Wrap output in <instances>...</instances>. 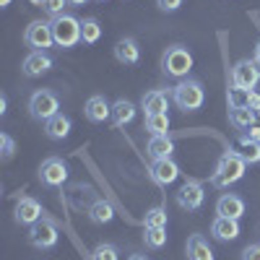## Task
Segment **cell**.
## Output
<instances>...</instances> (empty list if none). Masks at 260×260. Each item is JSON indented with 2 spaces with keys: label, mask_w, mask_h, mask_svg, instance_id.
<instances>
[{
  "label": "cell",
  "mask_w": 260,
  "mask_h": 260,
  "mask_svg": "<svg viewBox=\"0 0 260 260\" xmlns=\"http://www.w3.org/2000/svg\"><path fill=\"white\" fill-rule=\"evenodd\" d=\"M52 68V57L47 52H42V50H31L24 60V65H21V71H24V76L29 78H37L42 73H47Z\"/></svg>",
  "instance_id": "obj_14"
},
{
  "label": "cell",
  "mask_w": 260,
  "mask_h": 260,
  "mask_svg": "<svg viewBox=\"0 0 260 260\" xmlns=\"http://www.w3.org/2000/svg\"><path fill=\"white\" fill-rule=\"evenodd\" d=\"M42 203L37 201V198H31V195H24V198H18L16 201V208H13V219L18 221V224H37L39 219H42Z\"/></svg>",
  "instance_id": "obj_10"
},
{
  "label": "cell",
  "mask_w": 260,
  "mask_h": 260,
  "mask_svg": "<svg viewBox=\"0 0 260 260\" xmlns=\"http://www.w3.org/2000/svg\"><path fill=\"white\" fill-rule=\"evenodd\" d=\"M141 110H143L146 117H151V115H167V110H169V94L161 91V89L146 91L143 99H141Z\"/></svg>",
  "instance_id": "obj_13"
},
{
  "label": "cell",
  "mask_w": 260,
  "mask_h": 260,
  "mask_svg": "<svg viewBox=\"0 0 260 260\" xmlns=\"http://www.w3.org/2000/svg\"><path fill=\"white\" fill-rule=\"evenodd\" d=\"M146 130L151 136H167L169 133V117L167 115H151V117H146Z\"/></svg>",
  "instance_id": "obj_27"
},
{
  "label": "cell",
  "mask_w": 260,
  "mask_h": 260,
  "mask_svg": "<svg viewBox=\"0 0 260 260\" xmlns=\"http://www.w3.org/2000/svg\"><path fill=\"white\" fill-rule=\"evenodd\" d=\"M0 143H3V161L13 159V154H16V143H13V138H11L8 133H3V136H0Z\"/></svg>",
  "instance_id": "obj_31"
},
{
  "label": "cell",
  "mask_w": 260,
  "mask_h": 260,
  "mask_svg": "<svg viewBox=\"0 0 260 260\" xmlns=\"http://www.w3.org/2000/svg\"><path fill=\"white\" fill-rule=\"evenodd\" d=\"M83 112H86V120L89 122H104L107 117H112V104L107 102L102 94H94L89 102H86Z\"/></svg>",
  "instance_id": "obj_17"
},
{
  "label": "cell",
  "mask_w": 260,
  "mask_h": 260,
  "mask_svg": "<svg viewBox=\"0 0 260 260\" xmlns=\"http://www.w3.org/2000/svg\"><path fill=\"white\" fill-rule=\"evenodd\" d=\"M257 65H260V42H257V45H255V57H252Z\"/></svg>",
  "instance_id": "obj_38"
},
{
  "label": "cell",
  "mask_w": 260,
  "mask_h": 260,
  "mask_svg": "<svg viewBox=\"0 0 260 260\" xmlns=\"http://www.w3.org/2000/svg\"><path fill=\"white\" fill-rule=\"evenodd\" d=\"M143 242L151 250H161L167 245V226H146L143 232Z\"/></svg>",
  "instance_id": "obj_26"
},
{
  "label": "cell",
  "mask_w": 260,
  "mask_h": 260,
  "mask_svg": "<svg viewBox=\"0 0 260 260\" xmlns=\"http://www.w3.org/2000/svg\"><path fill=\"white\" fill-rule=\"evenodd\" d=\"M91 260H120V252L112 242H99L91 252Z\"/></svg>",
  "instance_id": "obj_29"
},
{
  "label": "cell",
  "mask_w": 260,
  "mask_h": 260,
  "mask_svg": "<svg viewBox=\"0 0 260 260\" xmlns=\"http://www.w3.org/2000/svg\"><path fill=\"white\" fill-rule=\"evenodd\" d=\"M57 240H60V232H57V226L50 219H39L29 229V242L37 250H52L57 245Z\"/></svg>",
  "instance_id": "obj_8"
},
{
  "label": "cell",
  "mask_w": 260,
  "mask_h": 260,
  "mask_svg": "<svg viewBox=\"0 0 260 260\" xmlns=\"http://www.w3.org/2000/svg\"><path fill=\"white\" fill-rule=\"evenodd\" d=\"M136 120V104L130 102V99H117L112 104V122L117 127H125Z\"/></svg>",
  "instance_id": "obj_22"
},
{
  "label": "cell",
  "mask_w": 260,
  "mask_h": 260,
  "mask_svg": "<svg viewBox=\"0 0 260 260\" xmlns=\"http://www.w3.org/2000/svg\"><path fill=\"white\" fill-rule=\"evenodd\" d=\"M156 6H159L161 11L172 13V11H177V8L182 6V0H156Z\"/></svg>",
  "instance_id": "obj_34"
},
{
  "label": "cell",
  "mask_w": 260,
  "mask_h": 260,
  "mask_svg": "<svg viewBox=\"0 0 260 260\" xmlns=\"http://www.w3.org/2000/svg\"><path fill=\"white\" fill-rule=\"evenodd\" d=\"M172 102H175L182 112L201 110L206 102V89L198 78H182L175 89H172Z\"/></svg>",
  "instance_id": "obj_2"
},
{
  "label": "cell",
  "mask_w": 260,
  "mask_h": 260,
  "mask_svg": "<svg viewBox=\"0 0 260 260\" xmlns=\"http://www.w3.org/2000/svg\"><path fill=\"white\" fill-rule=\"evenodd\" d=\"M242 138H247V141H252V143H260V125H252L247 133H242Z\"/></svg>",
  "instance_id": "obj_35"
},
{
  "label": "cell",
  "mask_w": 260,
  "mask_h": 260,
  "mask_svg": "<svg viewBox=\"0 0 260 260\" xmlns=\"http://www.w3.org/2000/svg\"><path fill=\"white\" fill-rule=\"evenodd\" d=\"M247 107H250V110L252 112H260V94H247Z\"/></svg>",
  "instance_id": "obj_36"
},
{
  "label": "cell",
  "mask_w": 260,
  "mask_h": 260,
  "mask_svg": "<svg viewBox=\"0 0 260 260\" xmlns=\"http://www.w3.org/2000/svg\"><path fill=\"white\" fill-rule=\"evenodd\" d=\"M146 154L154 161L172 159V154H175V141H172L169 136H151L148 143H146Z\"/></svg>",
  "instance_id": "obj_18"
},
{
  "label": "cell",
  "mask_w": 260,
  "mask_h": 260,
  "mask_svg": "<svg viewBox=\"0 0 260 260\" xmlns=\"http://www.w3.org/2000/svg\"><path fill=\"white\" fill-rule=\"evenodd\" d=\"M89 0H68V6H86Z\"/></svg>",
  "instance_id": "obj_39"
},
{
  "label": "cell",
  "mask_w": 260,
  "mask_h": 260,
  "mask_svg": "<svg viewBox=\"0 0 260 260\" xmlns=\"http://www.w3.org/2000/svg\"><path fill=\"white\" fill-rule=\"evenodd\" d=\"M257 83H260V65L255 60L234 62V68H232V89H240V91L250 94Z\"/></svg>",
  "instance_id": "obj_6"
},
{
  "label": "cell",
  "mask_w": 260,
  "mask_h": 260,
  "mask_svg": "<svg viewBox=\"0 0 260 260\" xmlns=\"http://www.w3.org/2000/svg\"><path fill=\"white\" fill-rule=\"evenodd\" d=\"M65 6H68V0H45V6H42V8H45V11L55 18V16H60V13H62V8H65Z\"/></svg>",
  "instance_id": "obj_32"
},
{
  "label": "cell",
  "mask_w": 260,
  "mask_h": 260,
  "mask_svg": "<svg viewBox=\"0 0 260 260\" xmlns=\"http://www.w3.org/2000/svg\"><path fill=\"white\" fill-rule=\"evenodd\" d=\"M65 180H68V164H65L60 156H50L42 161L39 167V182L47 187H60Z\"/></svg>",
  "instance_id": "obj_9"
},
{
  "label": "cell",
  "mask_w": 260,
  "mask_h": 260,
  "mask_svg": "<svg viewBox=\"0 0 260 260\" xmlns=\"http://www.w3.org/2000/svg\"><path fill=\"white\" fill-rule=\"evenodd\" d=\"M71 127H73L71 117L60 112V115H55L52 120L45 122V133H47V138H52V141H62V138L71 136Z\"/></svg>",
  "instance_id": "obj_21"
},
{
  "label": "cell",
  "mask_w": 260,
  "mask_h": 260,
  "mask_svg": "<svg viewBox=\"0 0 260 260\" xmlns=\"http://www.w3.org/2000/svg\"><path fill=\"white\" fill-rule=\"evenodd\" d=\"M229 122H232L237 130H250V127L255 125V112L250 110L247 104L229 107Z\"/></svg>",
  "instance_id": "obj_23"
},
{
  "label": "cell",
  "mask_w": 260,
  "mask_h": 260,
  "mask_svg": "<svg viewBox=\"0 0 260 260\" xmlns=\"http://www.w3.org/2000/svg\"><path fill=\"white\" fill-rule=\"evenodd\" d=\"M245 169H247V161L240 156V151H224L221 159L216 161V169H213V175H211V185L213 187H229L234 182H240L245 177Z\"/></svg>",
  "instance_id": "obj_1"
},
{
  "label": "cell",
  "mask_w": 260,
  "mask_h": 260,
  "mask_svg": "<svg viewBox=\"0 0 260 260\" xmlns=\"http://www.w3.org/2000/svg\"><path fill=\"white\" fill-rule=\"evenodd\" d=\"M206 201V192H203V185L195 182V180H187L180 190H177V206L180 208H187V211H198Z\"/></svg>",
  "instance_id": "obj_11"
},
{
  "label": "cell",
  "mask_w": 260,
  "mask_h": 260,
  "mask_svg": "<svg viewBox=\"0 0 260 260\" xmlns=\"http://www.w3.org/2000/svg\"><path fill=\"white\" fill-rule=\"evenodd\" d=\"M187 260H213V250L203 234L187 237Z\"/></svg>",
  "instance_id": "obj_20"
},
{
  "label": "cell",
  "mask_w": 260,
  "mask_h": 260,
  "mask_svg": "<svg viewBox=\"0 0 260 260\" xmlns=\"http://www.w3.org/2000/svg\"><path fill=\"white\" fill-rule=\"evenodd\" d=\"M6 104H8V96H6V94H0V115L6 112Z\"/></svg>",
  "instance_id": "obj_37"
},
{
  "label": "cell",
  "mask_w": 260,
  "mask_h": 260,
  "mask_svg": "<svg viewBox=\"0 0 260 260\" xmlns=\"http://www.w3.org/2000/svg\"><path fill=\"white\" fill-rule=\"evenodd\" d=\"M211 234H213V240H219V242H232L240 237V221L229 219V216H216L213 224H211Z\"/></svg>",
  "instance_id": "obj_15"
},
{
  "label": "cell",
  "mask_w": 260,
  "mask_h": 260,
  "mask_svg": "<svg viewBox=\"0 0 260 260\" xmlns=\"http://www.w3.org/2000/svg\"><path fill=\"white\" fill-rule=\"evenodd\" d=\"M161 71L169 78H187V73L192 71V55H190V50L182 47V45L167 47V52L161 57Z\"/></svg>",
  "instance_id": "obj_4"
},
{
  "label": "cell",
  "mask_w": 260,
  "mask_h": 260,
  "mask_svg": "<svg viewBox=\"0 0 260 260\" xmlns=\"http://www.w3.org/2000/svg\"><path fill=\"white\" fill-rule=\"evenodd\" d=\"M0 6H3V8H8V6H11V0H0Z\"/></svg>",
  "instance_id": "obj_42"
},
{
  "label": "cell",
  "mask_w": 260,
  "mask_h": 260,
  "mask_svg": "<svg viewBox=\"0 0 260 260\" xmlns=\"http://www.w3.org/2000/svg\"><path fill=\"white\" fill-rule=\"evenodd\" d=\"M143 226H167V208H161V206H154L151 211H146Z\"/></svg>",
  "instance_id": "obj_30"
},
{
  "label": "cell",
  "mask_w": 260,
  "mask_h": 260,
  "mask_svg": "<svg viewBox=\"0 0 260 260\" xmlns=\"http://www.w3.org/2000/svg\"><path fill=\"white\" fill-rule=\"evenodd\" d=\"M257 117H260V112H257Z\"/></svg>",
  "instance_id": "obj_43"
},
{
  "label": "cell",
  "mask_w": 260,
  "mask_h": 260,
  "mask_svg": "<svg viewBox=\"0 0 260 260\" xmlns=\"http://www.w3.org/2000/svg\"><path fill=\"white\" fill-rule=\"evenodd\" d=\"M29 3H31V6H39V8H42V6H45V0H29Z\"/></svg>",
  "instance_id": "obj_41"
},
{
  "label": "cell",
  "mask_w": 260,
  "mask_h": 260,
  "mask_svg": "<svg viewBox=\"0 0 260 260\" xmlns=\"http://www.w3.org/2000/svg\"><path fill=\"white\" fill-rule=\"evenodd\" d=\"M216 213L219 216H229V219H237L240 221L245 216V201L240 198V195L234 192H224L219 201H216Z\"/></svg>",
  "instance_id": "obj_16"
},
{
  "label": "cell",
  "mask_w": 260,
  "mask_h": 260,
  "mask_svg": "<svg viewBox=\"0 0 260 260\" xmlns=\"http://www.w3.org/2000/svg\"><path fill=\"white\" fill-rule=\"evenodd\" d=\"M102 3H104V0H102Z\"/></svg>",
  "instance_id": "obj_44"
},
{
  "label": "cell",
  "mask_w": 260,
  "mask_h": 260,
  "mask_svg": "<svg viewBox=\"0 0 260 260\" xmlns=\"http://www.w3.org/2000/svg\"><path fill=\"white\" fill-rule=\"evenodd\" d=\"M89 219L94 224H110L115 219V211H112V206L107 201H94L91 208H89Z\"/></svg>",
  "instance_id": "obj_24"
},
{
  "label": "cell",
  "mask_w": 260,
  "mask_h": 260,
  "mask_svg": "<svg viewBox=\"0 0 260 260\" xmlns=\"http://www.w3.org/2000/svg\"><path fill=\"white\" fill-rule=\"evenodd\" d=\"M52 37H55V45L60 50H71L76 45H81V21L71 13H60L52 21Z\"/></svg>",
  "instance_id": "obj_3"
},
{
  "label": "cell",
  "mask_w": 260,
  "mask_h": 260,
  "mask_svg": "<svg viewBox=\"0 0 260 260\" xmlns=\"http://www.w3.org/2000/svg\"><path fill=\"white\" fill-rule=\"evenodd\" d=\"M102 39V24L96 18H83L81 21V42L83 45H96Z\"/></svg>",
  "instance_id": "obj_25"
},
{
  "label": "cell",
  "mask_w": 260,
  "mask_h": 260,
  "mask_svg": "<svg viewBox=\"0 0 260 260\" xmlns=\"http://www.w3.org/2000/svg\"><path fill=\"white\" fill-rule=\"evenodd\" d=\"M127 260H148V257H146V255H141V252H136V255H130Z\"/></svg>",
  "instance_id": "obj_40"
},
{
  "label": "cell",
  "mask_w": 260,
  "mask_h": 260,
  "mask_svg": "<svg viewBox=\"0 0 260 260\" xmlns=\"http://www.w3.org/2000/svg\"><path fill=\"white\" fill-rule=\"evenodd\" d=\"M240 146H242L240 156H242L247 164H257V161H260V143H252V141H247V138L240 136Z\"/></svg>",
  "instance_id": "obj_28"
},
{
  "label": "cell",
  "mask_w": 260,
  "mask_h": 260,
  "mask_svg": "<svg viewBox=\"0 0 260 260\" xmlns=\"http://www.w3.org/2000/svg\"><path fill=\"white\" fill-rule=\"evenodd\" d=\"M29 115L34 120H39V122H47L55 115H60V99H57V94L50 91V89L34 91L31 99H29Z\"/></svg>",
  "instance_id": "obj_5"
},
{
  "label": "cell",
  "mask_w": 260,
  "mask_h": 260,
  "mask_svg": "<svg viewBox=\"0 0 260 260\" xmlns=\"http://www.w3.org/2000/svg\"><path fill=\"white\" fill-rule=\"evenodd\" d=\"M148 175H151V180H154L156 185L167 187V185H172V182L180 177V164L175 159H159V161L151 164Z\"/></svg>",
  "instance_id": "obj_12"
},
{
  "label": "cell",
  "mask_w": 260,
  "mask_h": 260,
  "mask_svg": "<svg viewBox=\"0 0 260 260\" xmlns=\"http://www.w3.org/2000/svg\"><path fill=\"white\" fill-rule=\"evenodd\" d=\"M24 42H26V47L45 52L47 47L55 45L52 24H50V21H31V24L26 26V31H24Z\"/></svg>",
  "instance_id": "obj_7"
},
{
  "label": "cell",
  "mask_w": 260,
  "mask_h": 260,
  "mask_svg": "<svg viewBox=\"0 0 260 260\" xmlns=\"http://www.w3.org/2000/svg\"><path fill=\"white\" fill-rule=\"evenodd\" d=\"M115 57H117V62H122V65H136V62H141V47H138V42H136L133 37L120 39L117 45H115Z\"/></svg>",
  "instance_id": "obj_19"
},
{
  "label": "cell",
  "mask_w": 260,
  "mask_h": 260,
  "mask_svg": "<svg viewBox=\"0 0 260 260\" xmlns=\"http://www.w3.org/2000/svg\"><path fill=\"white\" fill-rule=\"evenodd\" d=\"M242 260H260V245H247L242 250Z\"/></svg>",
  "instance_id": "obj_33"
}]
</instances>
